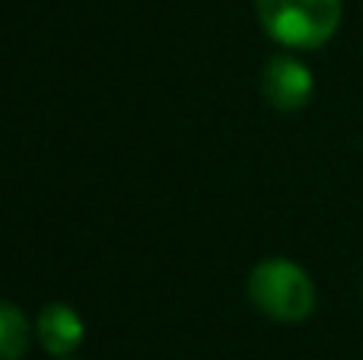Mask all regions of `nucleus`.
<instances>
[{
	"label": "nucleus",
	"mask_w": 363,
	"mask_h": 360,
	"mask_svg": "<svg viewBox=\"0 0 363 360\" xmlns=\"http://www.w3.org/2000/svg\"><path fill=\"white\" fill-rule=\"evenodd\" d=\"M258 19L287 48H319L338 32L341 0H255Z\"/></svg>",
	"instance_id": "obj_1"
},
{
	"label": "nucleus",
	"mask_w": 363,
	"mask_h": 360,
	"mask_svg": "<svg viewBox=\"0 0 363 360\" xmlns=\"http://www.w3.org/2000/svg\"><path fill=\"white\" fill-rule=\"evenodd\" d=\"M249 297L268 319L303 322L315 310L313 278L287 259H264L249 274Z\"/></svg>",
	"instance_id": "obj_2"
},
{
	"label": "nucleus",
	"mask_w": 363,
	"mask_h": 360,
	"mask_svg": "<svg viewBox=\"0 0 363 360\" xmlns=\"http://www.w3.org/2000/svg\"><path fill=\"white\" fill-rule=\"evenodd\" d=\"M262 93L277 112H300L313 99V70L290 55H274L264 64Z\"/></svg>",
	"instance_id": "obj_3"
},
{
	"label": "nucleus",
	"mask_w": 363,
	"mask_h": 360,
	"mask_svg": "<svg viewBox=\"0 0 363 360\" xmlns=\"http://www.w3.org/2000/svg\"><path fill=\"white\" fill-rule=\"evenodd\" d=\"M35 335L42 342V348L55 357H67L80 348L83 335V319L77 316L74 306L67 303H48L35 319Z\"/></svg>",
	"instance_id": "obj_4"
},
{
	"label": "nucleus",
	"mask_w": 363,
	"mask_h": 360,
	"mask_svg": "<svg viewBox=\"0 0 363 360\" xmlns=\"http://www.w3.org/2000/svg\"><path fill=\"white\" fill-rule=\"evenodd\" d=\"M29 338L32 329L23 310L0 300V360H19L29 351Z\"/></svg>",
	"instance_id": "obj_5"
}]
</instances>
